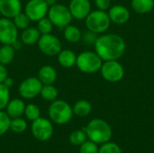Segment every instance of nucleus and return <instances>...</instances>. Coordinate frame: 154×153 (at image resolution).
I'll return each mask as SVG.
<instances>
[{
    "mask_svg": "<svg viewBox=\"0 0 154 153\" xmlns=\"http://www.w3.org/2000/svg\"><path fill=\"white\" fill-rule=\"evenodd\" d=\"M94 45L97 54L105 61L116 60L124 54L125 50L124 39L114 33L97 37Z\"/></svg>",
    "mask_w": 154,
    "mask_h": 153,
    "instance_id": "nucleus-1",
    "label": "nucleus"
},
{
    "mask_svg": "<svg viewBox=\"0 0 154 153\" xmlns=\"http://www.w3.org/2000/svg\"><path fill=\"white\" fill-rule=\"evenodd\" d=\"M83 130L86 132L88 139L97 144L106 143L112 138V129L110 125L105 120L99 118L91 120Z\"/></svg>",
    "mask_w": 154,
    "mask_h": 153,
    "instance_id": "nucleus-2",
    "label": "nucleus"
},
{
    "mask_svg": "<svg viewBox=\"0 0 154 153\" xmlns=\"http://www.w3.org/2000/svg\"><path fill=\"white\" fill-rule=\"evenodd\" d=\"M48 115L51 122L57 124H65L71 120L74 114L72 107L68 102L56 99L51 102L48 108Z\"/></svg>",
    "mask_w": 154,
    "mask_h": 153,
    "instance_id": "nucleus-3",
    "label": "nucleus"
},
{
    "mask_svg": "<svg viewBox=\"0 0 154 153\" xmlns=\"http://www.w3.org/2000/svg\"><path fill=\"white\" fill-rule=\"evenodd\" d=\"M76 66L83 73L92 74L101 69L102 60L97 52L83 51L77 56Z\"/></svg>",
    "mask_w": 154,
    "mask_h": 153,
    "instance_id": "nucleus-4",
    "label": "nucleus"
},
{
    "mask_svg": "<svg viewBox=\"0 0 154 153\" xmlns=\"http://www.w3.org/2000/svg\"><path fill=\"white\" fill-rule=\"evenodd\" d=\"M47 17L51 20L53 26L60 29H63L67 25L70 24L73 18L69 7L58 3L49 7Z\"/></svg>",
    "mask_w": 154,
    "mask_h": 153,
    "instance_id": "nucleus-5",
    "label": "nucleus"
},
{
    "mask_svg": "<svg viewBox=\"0 0 154 153\" xmlns=\"http://www.w3.org/2000/svg\"><path fill=\"white\" fill-rule=\"evenodd\" d=\"M110 18L108 14L102 10L90 12L86 17V26L88 31L95 33H102L106 31L110 25Z\"/></svg>",
    "mask_w": 154,
    "mask_h": 153,
    "instance_id": "nucleus-6",
    "label": "nucleus"
},
{
    "mask_svg": "<svg viewBox=\"0 0 154 153\" xmlns=\"http://www.w3.org/2000/svg\"><path fill=\"white\" fill-rule=\"evenodd\" d=\"M37 45L41 52L46 56H57L62 50L61 41L52 33L42 34Z\"/></svg>",
    "mask_w": 154,
    "mask_h": 153,
    "instance_id": "nucleus-7",
    "label": "nucleus"
},
{
    "mask_svg": "<svg viewBox=\"0 0 154 153\" xmlns=\"http://www.w3.org/2000/svg\"><path fill=\"white\" fill-rule=\"evenodd\" d=\"M31 130L33 137L40 142H47L53 134V126L51 122L43 117H39L32 121Z\"/></svg>",
    "mask_w": 154,
    "mask_h": 153,
    "instance_id": "nucleus-8",
    "label": "nucleus"
},
{
    "mask_svg": "<svg viewBox=\"0 0 154 153\" xmlns=\"http://www.w3.org/2000/svg\"><path fill=\"white\" fill-rule=\"evenodd\" d=\"M42 87V82L36 77H29L24 78L18 87V93L24 99H32L40 96Z\"/></svg>",
    "mask_w": 154,
    "mask_h": 153,
    "instance_id": "nucleus-9",
    "label": "nucleus"
},
{
    "mask_svg": "<svg viewBox=\"0 0 154 153\" xmlns=\"http://www.w3.org/2000/svg\"><path fill=\"white\" fill-rule=\"evenodd\" d=\"M19 30L14 25L12 19L0 18V42L2 44L12 45L18 40Z\"/></svg>",
    "mask_w": 154,
    "mask_h": 153,
    "instance_id": "nucleus-10",
    "label": "nucleus"
},
{
    "mask_svg": "<svg viewBox=\"0 0 154 153\" xmlns=\"http://www.w3.org/2000/svg\"><path fill=\"white\" fill-rule=\"evenodd\" d=\"M101 75L108 82L116 83L120 81L125 74L123 66L116 60H106L102 63Z\"/></svg>",
    "mask_w": 154,
    "mask_h": 153,
    "instance_id": "nucleus-11",
    "label": "nucleus"
},
{
    "mask_svg": "<svg viewBox=\"0 0 154 153\" xmlns=\"http://www.w3.org/2000/svg\"><path fill=\"white\" fill-rule=\"evenodd\" d=\"M49 6L44 0H29L24 6V14L31 22H38L47 16Z\"/></svg>",
    "mask_w": 154,
    "mask_h": 153,
    "instance_id": "nucleus-12",
    "label": "nucleus"
},
{
    "mask_svg": "<svg viewBox=\"0 0 154 153\" xmlns=\"http://www.w3.org/2000/svg\"><path fill=\"white\" fill-rule=\"evenodd\" d=\"M69 9L73 18L83 20L91 12V4L89 0H70Z\"/></svg>",
    "mask_w": 154,
    "mask_h": 153,
    "instance_id": "nucleus-13",
    "label": "nucleus"
},
{
    "mask_svg": "<svg viewBox=\"0 0 154 153\" xmlns=\"http://www.w3.org/2000/svg\"><path fill=\"white\" fill-rule=\"evenodd\" d=\"M21 0H0V14L2 17L13 19L22 12Z\"/></svg>",
    "mask_w": 154,
    "mask_h": 153,
    "instance_id": "nucleus-14",
    "label": "nucleus"
},
{
    "mask_svg": "<svg viewBox=\"0 0 154 153\" xmlns=\"http://www.w3.org/2000/svg\"><path fill=\"white\" fill-rule=\"evenodd\" d=\"M39 80L42 82V85H51L54 84L58 78V73L51 65H44L41 67V69L38 71V77Z\"/></svg>",
    "mask_w": 154,
    "mask_h": 153,
    "instance_id": "nucleus-15",
    "label": "nucleus"
},
{
    "mask_svg": "<svg viewBox=\"0 0 154 153\" xmlns=\"http://www.w3.org/2000/svg\"><path fill=\"white\" fill-rule=\"evenodd\" d=\"M110 20L116 24H123L126 23L130 17L129 11L123 5H114L109 10Z\"/></svg>",
    "mask_w": 154,
    "mask_h": 153,
    "instance_id": "nucleus-16",
    "label": "nucleus"
},
{
    "mask_svg": "<svg viewBox=\"0 0 154 153\" xmlns=\"http://www.w3.org/2000/svg\"><path fill=\"white\" fill-rule=\"evenodd\" d=\"M5 109H6V111H5L6 114L8 115V116L11 119L16 118V117H22V115L24 113L25 104L20 98L10 99Z\"/></svg>",
    "mask_w": 154,
    "mask_h": 153,
    "instance_id": "nucleus-17",
    "label": "nucleus"
},
{
    "mask_svg": "<svg viewBox=\"0 0 154 153\" xmlns=\"http://www.w3.org/2000/svg\"><path fill=\"white\" fill-rule=\"evenodd\" d=\"M41 35L42 34L37 29V27L29 26L22 31V33L20 35V41L23 42V45L32 46L38 42Z\"/></svg>",
    "mask_w": 154,
    "mask_h": 153,
    "instance_id": "nucleus-18",
    "label": "nucleus"
},
{
    "mask_svg": "<svg viewBox=\"0 0 154 153\" xmlns=\"http://www.w3.org/2000/svg\"><path fill=\"white\" fill-rule=\"evenodd\" d=\"M57 57H58V62L62 68L69 69L72 68L74 65H76L77 55L73 50L69 49L61 50L57 55Z\"/></svg>",
    "mask_w": 154,
    "mask_h": 153,
    "instance_id": "nucleus-19",
    "label": "nucleus"
},
{
    "mask_svg": "<svg viewBox=\"0 0 154 153\" xmlns=\"http://www.w3.org/2000/svg\"><path fill=\"white\" fill-rule=\"evenodd\" d=\"M15 55V50L10 44H3L0 47V63L7 66L10 64Z\"/></svg>",
    "mask_w": 154,
    "mask_h": 153,
    "instance_id": "nucleus-20",
    "label": "nucleus"
},
{
    "mask_svg": "<svg viewBox=\"0 0 154 153\" xmlns=\"http://www.w3.org/2000/svg\"><path fill=\"white\" fill-rule=\"evenodd\" d=\"M63 36L67 41L75 43V42H78L81 39L82 34H81L80 30L77 26L69 24L63 28Z\"/></svg>",
    "mask_w": 154,
    "mask_h": 153,
    "instance_id": "nucleus-21",
    "label": "nucleus"
},
{
    "mask_svg": "<svg viewBox=\"0 0 154 153\" xmlns=\"http://www.w3.org/2000/svg\"><path fill=\"white\" fill-rule=\"evenodd\" d=\"M72 110L74 115L80 117H84L90 114L92 110V106L88 100L81 99L75 103V105L72 107Z\"/></svg>",
    "mask_w": 154,
    "mask_h": 153,
    "instance_id": "nucleus-22",
    "label": "nucleus"
},
{
    "mask_svg": "<svg viewBox=\"0 0 154 153\" xmlns=\"http://www.w3.org/2000/svg\"><path fill=\"white\" fill-rule=\"evenodd\" d=\"M132 7L137 13L146 14L153 9L154 0H133Z\"/></svg>",
    "mask_w": 154,
    "mask_h": 153,
    "instance_id": "nucleus-23",
    "label": "nucleus"
},
{
    "mask_svg": "<svg viewBox=\"0 0 154 153\" xmlns=\"http://www.w3.org/2000/svg\"><path fill=\"white\" fill-rule=\"evenodd\" d=\"M40 96L42 99L49 101V102H52L54 100H56L58 98L59 96V91L58 89L53 86V84L51 85H42V87L41 89L40 92Z\"/></svg>",
    "mask_w": 154,
    "mask_h": 153,
    "instance_id": "nucleus-24",
    "label": "nucleus"
},
{
    "mask_svg": "<svg viewBox=\"0 0 154 153\" xmlns=\"http://www.w3.org/2000/svg\"><path fill=\"white\" fill-rule=\"evenodd\" d=\"M9 129L15 133H22L27 129V123L22 117L12 118L10 121Z\"/></svg>",
    "mask_w": 154,
    "mask_h": 153,
    "instance_id": "nucleus-25",
    "label": "nucleus"
},
{
    "mask_svg": "<svg viewBox=\"0 0 154 153\" xmlns=\"http://www.w3.org/2000/svg\"><path fill=\"white\" fill-rule=\"evenodd\" d=\"M87 139H88V136L86 134V132L83 129L72 132L69 137V142L75 146H80L82 143H84L87 141Z\"/></svg>",
    "mask_w": 154,
    "mask_h": 153,
    "instance_id": "nucleus-26",
    "label": "nucleus"
},
{
    "mask_svg": "<svg viewBox=\"0 0 154 153\" xmlns=\"http://www.w3.org/2000/svg\"><path fill=\"white\" fill-rule=\"evenodd\" d=\"M13 22L14 23V25L17 27L18 30H24L27 27L30 26L31 23V20L29 19V17L24 14V12H21L19 13L17 15H15L13 19Z\"/></svg>",
    "mask_w": 154,
    "mask_h": 153,
    "instance_id": "nucleus-27",
    "label": "nucleus"
},
{
    "mask_svg": "<svg viewBox=\"0 0 154 153\" xmlns=\"http://www.w3.org/2000/svg\"><path fill=\"white\" fill-rule=\"evenodd\" d=\"M23 115H25L26 119L32 122V121L38 119L39 117H41V110L38 106H36L34 104H29V105L25 106Z\"/></svg>",
    "mask_w": 154,
    "mask_h": 153,
    "instance_id": "nucleus-28",
    "label": "nucleus"
},
{
    "mask_svg": "<svg viewBox=\"0 0 154 153\" xmlns=\"http://www.w3.org/2000/svg\"><path fill=\"white\" fill-rule=\"evenodd\" d=\"M36 27L39 30V32H41V34H48V33H51L54 26H53L52 23L51 22V20L47 16H45L37 22Z\"/></svg>",
    "mask_w": 154,
    "mask_h": 153,
    "instance_id": "nucleus-29",
    "label": "nucleus"
},
{
    "mask_svg": "<svg viewBox=\"0 0 154 153\" xmlns=\"http://www.w3.org/2000/svg\"><path fill=\"white\" fill-rule=\"evenodd\" d=\"M10 101V91L3 83H0V110L6 107L8 102Z\"/></svg>",
    "mask_w": 154,
    "mask_h": 153,
    "instance_id": "nucleus-30",
    "label": "nucleus"
},
{
    "mask_svg": "<svg viewBox=\"0 0 154 153\" xmlns=\"http://www.w3.org/2000/svg\"><path fill=\"white\" fill-rule=\"evenodd\" d=\"M98 153H122L121 148L115 142H107L101 144V147L98 150Z\"/></svg>",
    "mask_w": 154,
    "mask_h": 153,
    "instance_id": "nucleus-31",
    "label": "nucleus"
},
{
    "mask_svg": "<svg viewBox=\"0 0 154 153\" xmlns=\"http://www.w3.org/2000/svg\"><path fill=\"white\" fill-rule=\"evenodd\" d=\"M10 121L11 118L8 116L6 112L0 110V136L4 135L9 130Z\"/></svg>",
    "mask_w": 154,
    "mask_h": 153,
    "instance_id": "nucleus-32",
    "label": "nucleus"
},
{
    "mask_svg": "<svg viewBox=\"0 0 154 153\" xmlns=\"http://www.w3.org/2000/svg\"><path fill=\"white\" fill-rule=\"evenodd\" d=\"M98 146L90 140H87L79 146V153H98Z\"/></svg>",
    "mask_w": 154,
    "mask_h": 153,
    "instance_id": "nucleus-33",
    "label": "nucleus"
},
{
    "mask_svg": "<svg viewBox=\"0 0 154 153\" xmlns=\"http://www.w3.org/2000/svg\"><path fill=\"white\" fill-rule=\"evenodd\" d=\"M81 38L87 44H92V43H95L97 37V33L88 31V32H85L83 36H81Z\"/></svg>",
    "mask_w": 154,
    "mask_h": 153,
    "instance_id": "nucleus-34",
    "label": "nucleus"
},
{
    "mask_svg": "<svg viewBox=\"0 0 154 153\" xmlns=\"http://www.w3.org/2000/svg\"><path fill=\"white\" fill-rule=\"evenodd\" d=\"M95 3H96L97 7L98 8V10L106 11V9L109 8L111 0H95Z\"/></svg>",
    "mask_w": 154,
    "mask_h": 153,
    "instance_id": "nucleus-35",
    "label": "nucleus"
},
{
    "mask_svg": "<svg viewBox=\"0 0 154 153\" xmlns=\"http://www.w3.org/2000/svg\"><path fill=\"white\" fill-rule=\"evenodd\" d=\"M8 77V70L5 65L0 63V83H3Z\"/></svg>",
    "mask_w": 154,
    "mask_h": 153,
    "instance_id": "nucleus-36",
    "label": "nucleus"
},
{
    "mask_svg": "<svg viewBox=\"0 0 154 153\" xmlns=\"http://www.w3.org/2000/svg\"><path fill=\"white\" fill-rule=\"evenodd\" d=\"M3 84H4L6 87L10 88V87H13V85H14V80H13V78H12L7 77V78H5V80L3 82Z\"/></svg>",
    "mask_w": 154,
    "mask_h": 153,
    "instance_id": "nucleus-37",
    "label": "nucleus"
},
{
    "mask_svg": "<svg viewBox=\"0 0 154 153\" xmlns=\"http://www.w3.org/2000/svg\"><path fill=\"white\" fill-rule=\"evenodd\" d=\"M23 42H22L19 39L12 44V46L14 47V49L15 50V51H16V50H20V49L23 47Z\"/></svg>",
    "mask_w": 154,
    "mask_h": 153,
    "instance_id": "nucleus-38",
    "label": "nucleus"
},
{
    "mask_svg": "<svg viewBox=\"0 0 154 153\" xmlns=\"http://www.w3.org/2000/svg\"><path fill=\"white\" fill-rule=\"evenodd\" d=\"M44 1H45V3L47 4V5L49 7H51V6H52V5L57 4V0H44Z\"/></svg>",
    "mask_w": 154,
    "mask_h": 153,
    "instance_id": "nucleus-39",
    "label": "nucleus"
}]
</instances>
